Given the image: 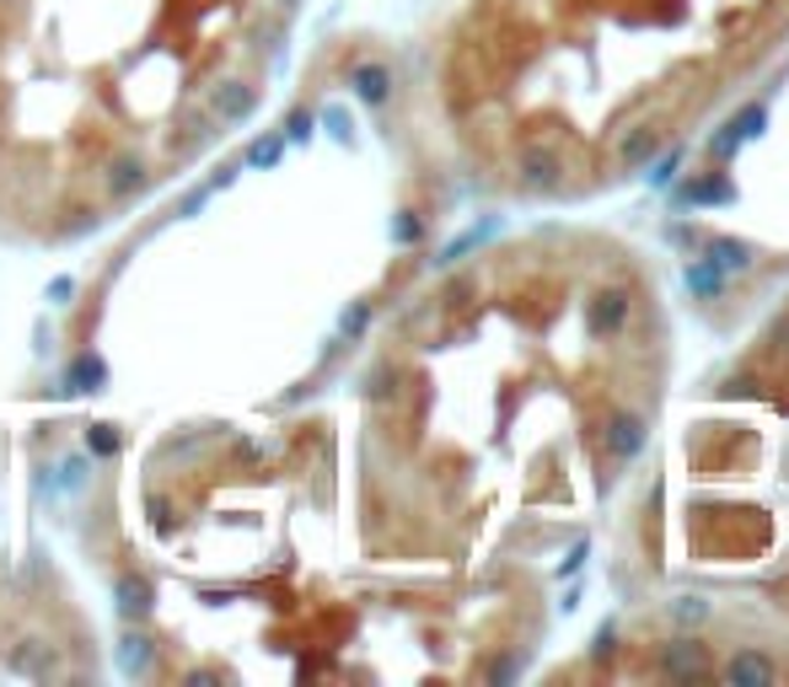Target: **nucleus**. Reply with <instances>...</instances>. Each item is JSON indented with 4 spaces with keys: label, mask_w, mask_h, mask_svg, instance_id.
I'll use <instances>...</instances> for the list:
<instances>
[{
    "label": "nucleus",
    "mask_w": 789,
    "mask_h": 687,
    "mask_svg": "<svg viewBox=\"0 0 789 687\" xmlns=\"http://www.w3.org/2000/svg\"><path fill=\"white\" fill-rule=\"evenodd\" d=\"M762 124H768V108H762V102L741 108L730 124H720V129H714V140H709V161H730V156L747 146V140H758Z\"/></svg>",
    "instance_id": "nucleus-1"
},
{
    "label": "nucleus",
    "mask_w": 789,
    "mask_h": 687,
    "mask_svg": "<svg viewBox=\"0 0 789 687\" xmlns=\"http://www.w3.org/2000/svg\"><path fill=\"white\" fill-rule=\"evenodd\" d=\"M585 323H591V333H618L629 323V296L623 291H602V296L585 306Z\"/></svg>",
    "instance_id": "nucleus-2"
},
{
    "label": "nucleus",
    "mask_w": 789,
    "mask_h": 687,
    "mask_svg": "<svg viewBox=\"0 0 789 687\" xmlns=\"http://www.w3.org/2000/svg\"><path fill=\"white\" fill-rule=\"evenodd\" d=\"M253 102H258V91L243 87V81H226V87L210 91V108H215V119H220V124L247 119V114H253Z\"/></svg>",
    "instance_id": "nucleus-3"
},
{
    "label": "nucleus",
    "mask_w": 789,
    "mask_h": 687,
    "mask_svg": "<svg viewBox=\"0 0 789 687\" xmlns=\"http://www.w3.org/2000/svg\"><path fill=\"white\" fill-rule=\"evenodd\" d=\"M608 446H612V457H639V451H644V419H639V414H612Z\"/></svg>",
    "instance_id": "nucleus-4"
},
{
    "label": "nucleus",
    "mask_w": 789,
    "mask_h": 687,
    "mask_svg": "<svg viewBox=\"0 0 789 687\" xmlns=\"http://www.w3.org/2000/svg\"><path fill=\"white\" fill-rule=\"evenodd\" d=\"M146 178H151V173H146L140 156H119V161L108 167V194H114V199H129V194L146 188Z\"/></svg>",
    "instance_id": "nucleus-5"
},
{
    "label": "nucleus",
    "mask_w": 789,
    "mask_h": 687,
    "mask_svg": "<svg viewBox=\"0 0 789 687\" xmlns=\"http://www.w3.org/2000/svg\"><path fill=\"white\" fill-rule=\"evenodd\" d=\"M349 87H355V97H361V102L382 108V102H387V91H393V76H387L382 65H361V70L349 76Z\"/></svg>",
    "instance_id": "nucleus-6"
},
{
    "label": "nucleus",
    "mask_w": 789,
    "mask_h": 687,
    "mask_svg": "<svg viewBox=\"0 0 789 687\" xmlns=\"http://www.w3.org/2000/svg\"><path fill=\"white\" fill-rule=\"evenodd\" d=\"M726 677L730 683H741V687H758V683H779V666L768 656H736L726 666Z\"/></svg>",
    "instance_id": "nucleus-7"
},
{
    "label": "nucleus",
    "mask_w": 789,
    "mask_h": 687,
    "mask_svg": "<svg viewBox=\"0 0 789 687\" xmlns=\"http://www.w3.org/2000/svg\"><path fill=\"white\" fill-rule=\"evenodd\" d=\"M156 601H151V580L146 575H124L119 580V612L124 618H146Z\"/></svg>",
    "instance_id": "nucleus-8"
},
{
    "label": "nucleus",
    "mask_w": 789,
    "mask_h": 687,
    "mask_svg": "<svg viewBox=\"0 0 789 687\" xmlns=\"http://www.w3.org/2000/svg\"><path fill=\"white\" fill-rule=\"evenodd\" d=\"M661 666H667L671 677H703V671H709V660H703L699 645H667Z\"/></svg>",
    "instance_id": "nucleus-9"
},
{
    "label": "nucleus",
    "mask_w": 789,
    "mask_h": 687,
    "mask_svg": "<svg viewBox=\"0 0 789 687\" xmlns=\"http://www.w3.org/2000/svg\"><path fill=\"white\" fill-rule=\"evenodd\" d=\"M102 382H108V365L97 355H81L70 365V376H65V392H97Z\"/></svg>",
    "instance_id": "nucleus-10"
},
{
    "label": "nucleus",
    "mask_w": 789,
    "mask_h": 687,
    "mask_svg": "<svg viewBox=\"0 0 789 687\" xmlns=\"http://www.w3.org/2000/svg\"><path fill=\"white\" fill-rule=\"evenodd\" d=\"M682 199H688V205H730L736 188H730L726 178H699V183H682Z\"/></svg>",
    "instance_id": "nucleus-11"
},
{
    "label": "nucleus",
    "mask_w": 789,
    "mask_h": 687,
    "mask_svg": "<svg viewBox=\"0 0 789 687\" xmlns=\"http://www.w3.org/2000/svg\"><path fill=\"white\" fill-rule=\"evenodd\" d=\"M688 291H693V296H720V291H726V269H720V264H714V258H703V264H688Z\"/></svg>",
    "instance_id": "nucleus-12"
},
{
    "label": "nucleus",
    "mask_w": 789,
    "mask_h": 687,
    "mask_svg": "<svg viewBox=\"0 0 789 687\" xmlns=\"http://www.w3.org/2000/svg\"><path fill=\"white\" fill-rule=\"evenodd\" d=\"M709 258H714L720 269H747V264H752L747 242H709Z\"/></svg>",
    "instance_id": "nucleus-13"
},
{
    "label": "nucleus",
    "mask_w": 789,
    "mask_h": 687,
    "mask_svg": "<svg viewBox=\"0 0 789 687\" xmlns=\"http://www.w3.org/2000/svg\"><path fill=\"white\" fill-rule=\"evenodd\" d=\"M526 183H543V188H553V183H559V156L532 150V156H526Z\"/></svg>",
    "instance_id": "nucleus-14"
},
{
    "label": "nucleus",
    "mask_w": 789,
    "mask_h": 687,
    "mask_svg": "<svg viewBox=\"0 0 789 687\" xmlns=\"http://www.w3.org/2000/svg\"><path fill=\"white\" fill-rule=\"evenodd\" d=\"M151 666V639L146 634H129L124 639V671H146Z\"/></svg>",
    "instance_id": "nucleus-15"
},
{
    "label": "nucleus",
    "mask_w": 789,
    "mask_h": 687,
    "mask_svg": "<svg viewBox=\"0 0 789 687\" xmlns=\"http://www.w3.org/2000/svg\"><path fill=\"white\" fill-rule=\"evenodd\" d=\"M279 150H285V135L253 140V146H247V167H274V161H279Z\"/></svg>",
    "instance_id": "nucleus-16"
},
{
    "label": "nucleus",
    "mask_w": 789,
    "mask_h": 687,
    "mask_svg": "<svg viewBox=\"0 0 789 687\" xmlns=\"http://www.w3.org/2000/svg\"><path fill=\"white\" fill-rule=\"evenodd\" d=\"M87 451H91V457H114V451H119V430H114V424H91V430H87Z\"/></svg>",
    "instance_id": "nucleus-17"
},
{
    "label": "nucleus",
    "mask_w": 789,
    "mask_h": 687,
    "mask_svg": "<svg viewBox=\"0 0 789 687\" xmlns=\"http://www.w3.org/2000/svg\"><path fill=\"white\" fill-rule=\"evenodd\" d=\"M677 167H682V150L671 146L667 156H655V161H650V183H655V188H661V183H671V173H677Z\"/></svg>",
    "instance_id": "nucleus-18"
},
{
    "label": "nucleus",
    "mask_w": 789,
    "mask_h": 687,
    "mask_svg": "<svg viewBox=\"0 0 789 687\" xmlns=\"http://www.w3.org/2000/svg\"><path fill=\"white\" fill-rule=\"evenodd\" d=\"M650 146H655V135H650V129L629 135V140H623V161H644V156H650Z\"/></svg>",
    "instance_id": "nucleus-19"
},
{
    "label": "nucleus",
    "mask_w": 789,
    "mask_h": 687,
    "mask_svg": "<svg viewBox=\"0 0 789 687\" xmlns=\"http://www.w3.org/2000/svg\"><path fill=\"white\" fill-rule=\"evenodd\" d=\"M671 612H677L682 624H703V618H709V607H703L699 597H682V601H677V607H671Z\"/></svg>",
    "instance_id": "nucleus-20"
},
{
    "label": "nucleus",
    "mask_w": 789,
    "mask_h": 687,
    "mask_svg": "<svg viewBox=\"0 0 789 687\" xmlns=\"http://www.w3.org/2000/svg\"><path fill=\"white\" fill-rule=\"evenodd\" d=\"M306 135H312V114H306V108H296V114L285 119V140H306Z\"/></svg>",
    "instance_id": "nucleus-21"
},
{
    "label": "nucleus",
    "mask_w": 789,
    "mask_h": 687,
    "mask_svg": "<svg viewBox=\"0 0 789 687\" xmlns=\"http://www.w3.org/2000/svg\"><path fill=\"white\" fill-rule=\"evenodd\" d=\"M365 323H371V306H349V312H344V333H349V338H355Z\"/></svg>",
    "instance_id": "nucleus-22"
},
{
    "label": "nucleus",
    "mask_w": 789,
    "mask_h": 687,
    "mask_svg": "<svg viewBox=\"0 0 789 687\" xmlns=\"http://www.w3.org/2000/svg\"><path fill=\"white\" fill-rule=\"evenodd\" d=\"M393 237H397V242H420V220H414V215H397Z\"/></svg>",
    "instance_id": "nucleus-23"
},
{
    "label": "nucleus",
    "mask_w": 789,
    "mask_h": 687,
    "mask_svg": "<svg viewBox=\"0 0 789 687\" xmlns=\"http://www.w3.org/2000/svg\"><path fill=\"white\" fill-rule=\"evenodd\" d=\"M612 639H618V628H612V624L602 628V634H596V656H602V660L612 656Z\"/></svg>",
    "instance_id": "nucleus-24"
},
{
    "label": "nucleus",
    "mask_w": 789,
    "mask_h": 687,
    "mask_svg": "<svg viewBox=\"0 0 789 687\" xmlns=\"http://www.w3.org/2000/svg\"><path fill=\"white\" fill-rule=\"evenodd\" d=\"M580 559H585V542H580V548H570V559H564V569H559V575H575Z\"/></svg>",
    "instance_id": "nucleus-25"
}]
</instances>
